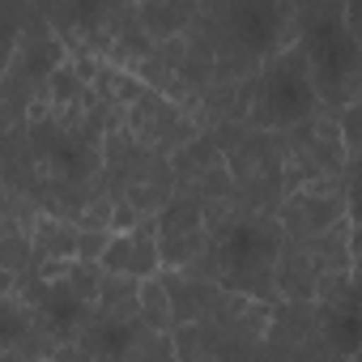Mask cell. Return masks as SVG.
<instances>
[{"mask_svg":"<svg viewBox=\"0 0 362 362\" xmlns=\"http://www.w3.org/2000/svg\"><path fill=\"white\" fill-rule=\"evenodd\" d=\"M281 247H286V230L277 214H256V209L235 205L230 214L209 222V252L197 269H184V273L209 277L230 294H247V298L277 307Z\"/></svg>","mask_w":362,"mask_h":362,"instance_id":"6da1fadb","label":"cell"},{"mask_svg":"<svg viewBox=\"0 0 362 362\" xmlns=\"http://www.w3.org/2000/svg\"><path fill=\"white\" fill-rule=\"evenodd\" d=\"M294 47L307 60L311 86L320 94L324 115H341L362 98V43L345 22V5L311 0L298 5V39Z\"/></svg>","mask_w":362,"mask_h":362,"instance_id":"7a4b0ae2","label":"cell"},{"mask_svg":"<svg viewBox=\"0 0 362 362\" xmlns=\"http://www.w3.org/2000/svg\"><path fill=\"white\" fill-rule=\"evenodd\" d=\"M103 192L115 205V222L111 230H136L145 218H158L170 197H175V166L170 158L145 149L128 128L107 132L103 141Z\"/></svg>","mask_w":362,"mask_h":362,"instance_id":"3957f363","label":"cell"},{"mask_svg":"<svg viewBox=\"0 0 362 362\" xmlns=\"http://www.w3.org/2000/svg\"><path fill=\"white\" fill-rule=\"evenodd\" d=\"M315 115H324V111H320V94L311 86L307 60H303L298 47H286L252 81L247 128H256V132H290V128H298V124H307Z\"/></svg>","mask_w":362,"mask_h":362,"instance_id":"277c9868","label":"cell"},{"mask_svg":"<svg viewBox=\"0 0 362 362\" xmlns=\"http://www.w3.org/2000/svg\"><path fill=\"white\" fill-rule=\"evenodd\" d=\"M218 141L226 149V166H230V179H235L239 205L256 209V214H277L286 205V162H281L277 132L230 128Z\"/></svg>","mask_w":362,"mask_h":362,"instance_id":"5b68a950","label":"cell"},{"mask_svg":"<svg viewBox=\"0 0 362 362\" xmlns=\"http://www.w3.org/2000/svg\"><path fill=\"white\" fill-rule=\"evenodd\" d=\"M277 141H281V162H286V197L349 170V149H345L337 115H315L290 132H277Z\"/></svg>","mask_w":362,"mask_h":362,"instance_id":"8992f818","label":"cell"},{"mask_svg":"<svg viewBox=\"0 0 362 362\" xmlns=\"http://www.w3.org/2000/svg\"><path fill=\"white\" fill-rule=\"evenodd\" d=\"M264 362H354L332 345L315 303H277L264 337Z\"/></svg>","mask_w":362,"mask_h":362,"instance_id":"52a82bcc","label":"cell"},{"mask_svg":"<svg viewBox=\"0 0 362 362\" xmlns=\"http://www.w3.org/2000/svg\"><path fill=\"white\" fill-rule=\"evenodd\" d=\"M175 166V192H188L205 205V222L209 218H222L239 205L235 197V179H230V166H226V149L218 136H197L184 153L170 158Z\"/></svg>","mask_w":362,"mask_h":362,"instance_id":"ba28073f","label":"cell"},{"mask_svg":"<svg viewBox=\"0 0 362 362\" xmlns=\"http://www.w3.org/2000/svg\"><path fill=\"white\" fill-rule=\"evenodd\" d=\"M277 222L286 230V239H320L332 226L349 222V170L337 179H320V184H307L298 192L286 197V205L277 209Z\"/></svg>","mask_w":362,"mask_h":362,"instance_id":"9c48e42d","label":"cell"},{"mask_svg":"<svg viewBox=\"0 0 362 362\" xmlns=\"http://www.w3.org/2000/svg\"><path fill=\"white\" fill-rule=\"evenodd\" d=\"M124 128H128L145 149H153V153H162V158L184 153L197 136H205V132L197 128V119H192L184 107L170 103L166 94H153V90H145V94L128 107Z\"/></svg>","mask_w":362,"mask_h":362,"instance_id":"30bf717a","label":"cell"},{"mask_svg":"<svg viewBox=\"0 0 362 362\" xmlns=\"http://www.w3.org/2000/svg\"><path fill=\"white\" fill-rule=\"evenodd\" d=\"M158 247L162 269H197L209 252V222L205 205L188 192H175L170 205L158 214Z\"/></svg>","mask_w":362,"mask_h":362,"instance_id":"8fae6325","label":"cell"},{"mask_svg":"<svg viewBox=\"0 0 362 362\" xmlns=\"http://www.w3.org/2000/svg\"><path fill=\"white\" fill-rule=\"evenodd\" d=\"M107 273L132 277V281H149L162 277V247H158V218H145L136 230H124L111 239L107 256H103Z\"/></svg>","mask_w":362,"mask_h":362,"instance_id":"7c38bea8","label":"cell"},{"mask_svg":"<svg viewBox=\"0 0 362 362\" xmlns=\"http://www.w3.org/2000/svg\"><path fill=\"white\" fill-rule=\"evenodd\" d=\"M162 286H166L170 307H175V328L209 324V320L222 311L226 294H230V290H222L218 281L197 277V273H184V269H162Z\"/></svg>","mask_w":362,"mask_h":362,"instance_id":"4fadbf2b","label":"cell"},{"mask_svg":"<svg viewBox=\"0 0 362 362\" xmlns=\"http://www.w3.org/2000/svg\"><path fill=\"white\" fill-rule=\"evenodd\" d=\"M30 243H35V269L81 260V226L69 222V218L39 214V222L30 226ZM35 269H30V273H35Z\"/></svg>","mask_w":362,"mask_h":362,"instance_id":"5bb4252c","label":"cell"},{"mask_svg":"<svg viewBox=\"0 0 362 362\" xmlns=\"http://www.w3.org/2000/svg\"><path fill=\"white\" fill-rule=\"evenodd\" d=\"M315 294H320V273L307 247L286 239L281 260H277V303H315Z\"/></svg>","mask_w":362,"mask_h":362,"instance_id":"9a60e30c","label":"cell"},{"mask_svg":"<svg viewBox=\"0 0 362 362\" xmlns=\"http://www.w3.org/2000/svg\"><path fill=\"white\" fill-rule=\"evenodd\" d=\"M141 26L153 43H170V39H184L201 13V5H166V0H149V5H136Z\"/></svg>","mask_w":362,"mask_h":362,"instance_id":"2e32d148","label":"cell"},{"mask_svg":"<svg viewBox=\"0 0 362 362\" xmlns=\"http://www.w3.org/2000/svg\"><path fill=\"white\" fill-rule=\"evenodd\" d=\"M141 324L149 332H175V307H170V294H166L162 277L141 281Z\"/></svg>","mask_w":362,"mask_h":362,"instance_id":"e0dca14e","label":"cell"},{"mask_svg":"<svg viewBox=\"0 0 362 362\" xmlns=\"http://www.w3.org/2000/svg\"><path fill=\"white\" fill-rule=\"evenodd\" d=\"M128 362H184L179 358V345H175V332H141Z\"/></svg>","mask_w":362,"mask_h":362,"instance_id":"ac0fdd59","label":"cell"},{"mask_svg":"<svg viewBox=\"0 0 362 362\" xmlns=\"http://www.w3.org/2000/svg\"><path fill=\"white\" fill-rule=\"evenodd\" d=\"M349 226H354V252L362 256V153L349 162Z\"/></svg>","mask_w":362,"mask_h":362,"instance_id":"d6986e66","label":"cell"},{"mask_svg":"<svg viewBox=\"0 0 362 362\" xmlns=\"http://www.w3.org/2000/svg\"><path fill=\"white\" fill-rule=\"evenodd\" d=\"M337 124H341V136H345V149H349V162H354L362 153V98L354 107H345L337 115Z\"/></svg>","mask_w":362,"mask_h":362,"instance_id":"ffe728a7","label":"cell"},{"mask_svg":"<svg viewBox=\"0 0 362 362\" xmlns=\"http://www.w3.org/2000/svg\"><path fill=\"white\" fill-rule=\"evenodd\" d=\"M111 239H115V230H81V260L86 264H103Z\"/></svg>","mask_w":362,"mask_h":362,"instance_id":"44dd1931","label":"cell"},{"mask_svg":"<svg viewBox=\"0 0 362 362\" xmlns=\"http://www.w3.org/2000/svg\"><path fill=\"white\" fill-rule=\"evenodd\" d=\"M345 22H349V30H354V39L362 43V0H358V5H345Z\"/></svg>","mask_w":362,"mask_h":362,"instance_id":"7402d4cb","label":"cell"},{"mask_svg":"<svg viewBox=\"0 0 362 362\" xmlns=\"http://www.w3.org/2000/svg\"><path fill=\"white\" fill-rule=\"evenodd\" d=\"M358 354H362V341H358Z\"/></svg>","mask_w":362,"mask_h":362,"instance_id":"603a6c76","label":"cell"}]
</instances>
